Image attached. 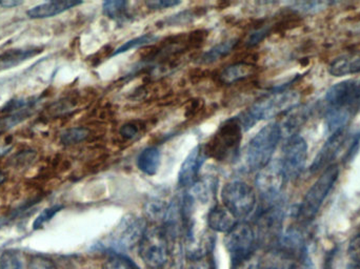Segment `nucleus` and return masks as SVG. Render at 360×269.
Wrapping results in <instances>:
<instances>
[{"label": "nucleus", "instance_id": "obj_7", "mask_svg": "<svg viewBox=\"0 0 360 269\" xmlns=\"http://www.w3.org/2000/svg\"><path fill=\"white\" fill-rule=\"evenodd\" d=\"M147 230V224L141 218L129 215L122 218L107 240L108 247L116 253L131 251L141 243Z\"/></svg>", "mask_w": 360, "mask_h": 269}, {"label": "nucleus", "instance_id": "obj_36", "mask_svg": "<svg viewBox=\"0 0 360 269\" xmlns=\"http://www.w3.org/2000/svg\"><path fill=\"white\" fill-rule=\"evenodd\" d=\"M23 1H19V0H4L0 1V6L2 8H14V6H21Z\"/></svg>", "mask_w": 360, "mask_h": 269}, {"label": "nucleus", "instance_id": "obj_4", "mask_svg": "<svg viewBox=\"0 0 360 269\" xmlns=\"http://www.w3.org/2000/svg\"><path fill=\"white\" fill-rule=\"evenodd\" d=\"M139 247L141 260L149 268H162L170 259V241L164 228H147Z\"/></svg>", "mask_w": 360, "mask_h": 269}, {"label": "nucleus", "instance_id": "obj_2", "mask_svg": "<svg viewBox=\"0 0 360 269\" xmlns=\"http://www.w3.org/2000/svg\"><path fill=\"white\" fill-rule=\"evenodd\" d=\"M283 137L281 126L276 122L264 126L248 143L243 154L247 171H260L272 162V157Z\"/></svg>", "mask_w": 360, "mask_h": 269}, {"label": "nucleus", "instance_id": "obj_8", "mask_svg": "<svg viewBox=\"0 0 360 269\" xmlns=\"http://www.w3.org/2000/svg\"><path fill=\"white\" fill-rule=\"evenodd\" d=\"M308 159V143L300 135L288 138L283 146V156L279 160L281 171L285 181H291L300 177L304 171Z\"/></svg>", "mask_w": 360, "mask_h": 269}, {"label": "nucleus", "instance_id": "obj_33", "mask_svg": "<svg viewBox=\"0 0 360 269\" xmlns=\"http://www.w3.org/2000/svg\"><path fill=\"white\" fill-rule=\"evenodd\" d=\"M349 256L354 264H360V235L351 241L349 245Z\"/></svg>", "mask_w": 360, "mask_h": 269}, {"label": "nucleus", "instance_id": "obj_38", "mask_svg": "<svg viewBox=\"0 0 360 269\" xmlns=\"http://www.w3.org/2000/svg\"><path fill=\"white\" fill-rule=\"evenodd\" d=\"M353 269H360V264H354Z\"/></svg>", "mask_w": 360, "mask_h": 269}, {"label": "nucleus", "instance_id": "obj_26", "mask_svg": "<svg viewBox=\"0 0 360 269\" xmlns=\"http://www.w3.org/2000/svg\"><path fill=\"white\" fill-rule=\"evenodd\" d=\"M63 209V206L60 205H55V206L49 207V209H44L41 213L39 214L35 221L33 223V230H37L40 228H44L46 223L53 219L59 211Z\"/></svg>", "mask_w": 360, "mask_h": 269}, {"label": "nucleus", "instance_id": "obj_34", "mask_svg": "<svg viewBox=\"0 0 360 269\" xmlns=\"http://www.w3.org/2000/svg\"><path fill=\"white\" fill-rule=\"evenodd\" d=\"M139 134V128L133 124H124L120 130V135L126 139H133Z\"/></svg>", "mask_w": 360, "mask_h": 269}, {"label": "nucleus", "instance_id": "obj_19", "mask_svg": "<svg viewBox=\"0 0 360 269\" xmlns=\"http://www.w3.org/2000/svg\"><path fill=\"white\" fill-rule=\"evenodd\" d=\"M329 73L335 77L360 73V53L335 59L330 65Z\"/></svg>", "mask_w": 360, "mask_h": 269}, {"label": "nucleus", "instance_id": "obj_13", "mask_svg": "<svg viewBox=\"0 0 360 269\" xmlns=\"http://www.w3.org/2000/svg\"><path fill=\"white\" fill-rule=\"evenodd\" d=\"M295 253L285 247H273L264 256H258L256 269H297Z\"/></svg>", "mask_w": 360, "mask_h": 269}, {"label": "nucleus", "instance_id": "obj_21", "mask_svg": "<svg viewBox=\"0 0 360 269\" xmlns=\"http://www.w3.org/2000/svg\"><path fill=\"white\" fill-rule=\"evenodd\" d=\"M353 114L342 110L328 109L326 114L325 124L328 134L331 136L344 132L346 126L350 122Z\"/></svg>", "mask_w": 360, "mask_h": 269}, {"label": "nucleus", "instance_id": "obj_28", "mask_svg": "<svg viewBox=\"0 0 360 269\" xmlns=\"http://www.w3.org/2000/svg\"><path fill=\"white\" fill-rule=\"evenodd\" d=\"M0 269H22L20 259L14 251H6L0 257Z\"/></svg>", "mask_w": 360, "mask_h": 269}, {"label": "nucleus", "instance_id": "obj_37", "mask_svg": "<svg viewBox=\"0 0 360 269\" xmlns=\"http://www.w3.org/2000/svg\"><path fill=\"white\" fill-rule=\"evenodd\" d=\"M4 181H6V176H4V173L0 171V184L4 183Z\"/></svg>", "mask_w": 360, "mask_h": 269}, {"label": "nucleus", "instance_id": "obj_14", "mask_svg": "<svg viewBox=\"0 0 360 269\" xmlns=\"http://www.w3.org/2000/svg\"><path fill=\"white\" fill-rule=\"evenodd\" d=\"M346 142L347 138L345 131L329 137V140L326 142L323 147L317 154L316 158H315L314 162L311 166V171L315 173V171H319V169H326L328 166H330L332 164V161L336 158Z\"/></svg>", "mask_w": 360, "mask_h": 269}, {"label": "nucleus", "instance_id": "obj_18", "mask_svg": "<svg viewBox=\"0 0 360 269\" xmlns=\"http://www.w3.org/2000/svg\"><path fill=\"white\" fill-rule=\"evenodd\" d=\"M160 163H162V152L158 146H149L145 148L137 157V167L145 175H156L160 169Z\"/></svg>", "mask_w": 360, "mask_h": 269}, {"label": "nucleus", "instance_id": "obj_16", "mask_svg": "<svg viewBox=\"0 0 360 269\" xmlns=\"http://www.w3.org/2000/svg\"><path fill=\"white\" fill-rule=\"evenodd\" d=\"M44 48L40 46L11 48L0 54V72L13 69L25 61L41 54Z\"/></svg>", "mask_w": 360, "mask_h": 269}, {"label": "nucleus", "instance_id": "obj_6", "mask_svg": "<svg viewBox=\"0 0 360 269\" xmlns=\"http://www.w3.org/2000/svg\"><path fill=\"white\" fill-rule=\"evenodd\" d=\"M243 133V128L237 118L224 122L214 136L213 141L205 146L209 157L213 156L222 161L236 156Z\"/></svg>", "mask_w": 360, "mask_h": 269}, {"label": "nucleus", "instance_id": "obj_10", "mask_svg": "<svg viewBox=\"0 0 360 269\" xmlns=\"http://www.w3.org/2000/svg\"><path fill=\"white\" fill-rule=\"evenodd\" d=\"M326 101L329 109L353 114L360 107V79H349L332 86L326 94Z\"/></svg>", "mask_w": 360, "mask_h": 269}, {"label": "nucleus", "instance_id": "obj_30", "mask_svg": "<svg viewBox=\"0 0 360 269\" xmlns=\"http://www.w3.org/2000/svg\"><path fill=\"white\" fill-rule=\"evenodd\" d=\"M27 269H56L52 260L44 256H35L30 261Z\"/></svg>", "mask_w": 360, "mask_h": 269}, {"label": "nucleus", "instance_id": "obj_5", "mask_svg": "<svg viewBox=\"0 0 360 269\" xmlns=\"http://www.w3.org/2000/svg\"><path fill=\"white\" fill-rule=\"evenodd\" d=\"M222 205L236 218L245 220L253 214L256 207V195L253 188L243 181H231L221 190Z\"/></svg>", "mask_w": 360, "mask_h": 269}, {"label": "nucleus", "instance_id": "obj_29", "mask_svg": "<svg viewBox=\"0 0 360 269\" xmlns=\"http://www.w3.org/2000/svg\"><path fill=\"white\" fill-rule=\"evenodd\" d=\"M327 6H329L327 2L319 1L294 2L293 4V8L302 13L319 12V11L323 10Z\"/></svg>", "mask_w": 360, "mask_h": 269}, {"label": "nucleus", "instance_id": "obj_12", "mask_svg": "<svg viewBox=\"0 0 360 269\" xmlns=\"http://www.w3.org/2000/svg\"><path fill=\"white\" fill-rule=\"evenodd\" d=\"M209 158L207 148L203 145H198L191 150L186 160L182 163L179 173V184L180 188H191L198 182V176L201 167Z\"/></svg>", "mask_w": 360, "mask_h": 269}, {"label": "nucleus", "instance_id": "obj_11", "mask_svg": "<svg viewBox=\"0 0 360 269\" xmlns=\"http://www.w3.org/2000/svg\"><path fill=\"white\" fill-rule=\"evenodd\" d=\"M285 179L281 171L279 162H271L268 166L258 171L256 177V186L259 190L262 198L270 203V205L278 204L281 199V190Z\"/></svg>", "mask_w": 360, "mask_h": 269}, {"label": "nucleus", "instance_id": "obj_31", "mask_svg": "<svg viewBox=\"0 0 360 269\" xmlns=\"http://www.w3.org/2000/svg\"><path fill=\"white\" fill-rule=\"evenodd\" d=\"M258 256L256 253L245 259L232 263V269H256L257 268Z\"/></svg>", "mask_w": 360, "mask_h": 269}, {"label": "nucleus", "instance_id": "obj_35", "mask_svg": "<svg viewBox=\"0 0 360 269\" xmlns=\"http://www.w3.org/2000/svg\"><path fill=\"white\" fill-rule=\"evenodd\" d=\"M266 34H268V29H257V31L254 32L248 40V46H255L266 37Z\"/></svg>", "mask_w": 360, "mask_h": 269}, {"label": "nucleus", "instance_id": "obj_20", "mask_svg": "<svg viewBox=\"0 0 360 269\" xmlns=\"http://www.w3.org/2000/svg\"><path fill=\"white\" fill-rule=\"evenodd\" d=\"M255 71V65L251 63H235V65H229L220 73V79L224 84H233L251 77Z\"/></svg>", "mask_w": 360, "mask_h": 269}, {"label": "nucleus", "instance_id": "obj_25", "mask_svg": "<svg viewBox=\"0 0 360 269\" xmlns=\"http://www.w3.org/2000/svg\"><path fill=\"white\" fill-rule=\"evenodd\" d=\"M89 130L84 128H73L65 131L60 136V142L65 145H73L79 143L88 138Z\"/></svg>", "mask_w": 360, "mask_h": 269}, {"label": "nucleus", "instance_id": "obj_32", "mask_svg": "<svg viewBox=\"0 0 360 269\" xmlns=\"http://www.w3.org/2000/svg\"><path fill=\"white\" fill-rule=\"evenodd\" d=\"M146 4L151 10H162V8H173V6H179V4H181V1H177V0H152V1H148Z\"/></svg>", "mask_w": 360, "mask_h": 269}, {"label": "nucleus", "instance_id": "obj_1", "mask_svg": "<svg viewBox=\"0 0 360 269\" xmlns=\"http://www.w3.org/2000/svg\"><path fill=\"white\" fill-rule=\"evenodd\" d=\"M300 95L296 91L278 88L256 101L237 118L243 132L251 130L258 122L272 119L287 113L300 105Z\"/></svg>", "mask_w": 360, "mask_h": 269}, {"label": "nucleus", "instance_id": "obj_23", "mask_svg": "<svg viewBox=\"0 0 360 269\" xmlns=\"http://www.w3.org/2000/svg\"><path fill=\"white\" fill-rule=\"evenodd\" d=\"M129 2L117 0V1H105L103 4V12L105 16L116 21L128 20Z\"/></svg>", "mask_w": 360, "mask_h": 269}, {"label": "nucleus", "instance_id": "obj_27", "mask_svg": "<svg viewBox=\"0 0 360 269\" xmlns=\"http://www.w3.org/2000/svg\"><path fill=\"white\" fill-rule=\"evenodd\" d=\"M103 269H137L136 266L130 261V260L127 259V258L122 257V256L116 255L112 256L111 258H109L107 262H105V265H103Z\"/></svg>", "mask_w": 360, "mask_h": 269}, {"label": "nucleus", "instance_id": "obj_24", "mask_svg": "<svg viewBox=\"0 0 360 269\" xmlns=\"http://www.w3.org/2000/svg\"><path fill=\"white\" fill-rule=\"evenodd\" d=\"M158 36L153 35V34H145V35L139 36V37L133 38V39L124 42L120 48H116V50L112 53V56H117V55L124 54V53L134 50V48L153 44V42L158 41Z\"/></svg>", "mask_w": 360, "mask_h": 269}, {"label": "nucleus", "instance_id": "obj_9", "mask_svg": "<svg viewBox=\"0 0 360 269\" xmlns=\"http://www.w3.org/2000/svg\"><path fill=\"white\" fill-rule=\"evenodd\" d=\"M224 244L230 254L232 263L245 259L256 253L257 239L255 230L250 224L239 222L231 232L226 234Z\"/></svg>", "mask_w": 360, "mask_h": 269}, {"label": "nucleus", "instance_id": "obj_17", "mask_svg": "<svg viewBox=\"0 0 360 269\" xmlns=\"http://www.w3.org/2000/svg\"><path fill=\"white\" fill-rule=\"evenodd\" d=\"M82 1H73V0H61V1H49L30 8L27 12V16L32 19H44L61 14L74 6H80Z\"/></svg>", "mask_w": 360, "mask_h": 269}, {"label": "nucleus", "instance_id": "obj_22", "mask_svg": "<svg viewBox=\"0 0 360 269\" xmlns=\"http://www.w3.org/2000/svg\"><path fill=\"white\" fill-rule=\"evenodd\" d=\"M237 44V39H229L226 41L220 42L216 44L213 48H210L207 52L203 53L200 57V63L203 65H210V63H216L220 59L230 54Z\"/></svg>", "mask_w": 360, "mask_h": 269}, {"label": "nucleus", "instance_id": "obj_3", "mask_svg": "<svg viewBox=\"0 0 360 269\" xmlns=\"http://www.w3.org/2000/svg\"><path fill=\"white\" fill-rule=\"evenodd\" d=\"M338 176H340V167L335 163L323 171L321 177L311 186L302 204L298 207L297 215H296L298 221L302 223H308L316 217L323 201L338 181Z\"/></svg>", "mask_w": 360, "mask_h": 269}, {"label": "nucleus", "instance_id": "obj_15", "mask_svg": "<svg viewBox=\"0 0 360 269\" xmlns=\"http://www.w3.org/2000/svg\"><path fill=\"white\" fill-rule=\"evenodd\" d=\"M207 223L214 232L228 234L239 223V221L224 205H216L207 213Z\"/></svg>", "mask_w": 360, "mask_h": 269}]
</instances>
